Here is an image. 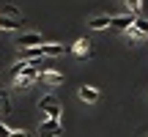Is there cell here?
Here are the masks:
<instances>
[{
    "mask_svg": "<svg viewBox=\"0 0 148 137\" xmlns=\"http://www.w3.org/2000/svg\"><path fill=\"white\" fill-rule=\"evenodd\" d=\"M11 134V126H5L3 121H0V137H8Z\"/></svg>",
    "mask_w": 148,
    "mask_h": 137,
    "instance_id": "obj_14",
    "label": "cell"
},
{
    "mask_svg": "<svg viewBox=\"0 0 148 137\" xmlns=\"http://www.w3.org/2000/svg\"><path fill=\"white\" fill-rule=\"evenodd\" d=\"M5 96H8V93H5V90H0V110H3V101H5Z\"/></svg>",
    "mask_w": 148,
    "mask_h": 137,
    "instance_id": "obj_16",
    "label": "cell"
},
{
    "mask_svg": "<svg viewBox=\"0 0 148 137\" xmlns=\"http://www.w3.org/2000/svg\"><path fill=\"white\" fill-rule=\"evenodd\" d=\"M145 137H148V134H145Z\"/></svg>",
    "mask_w": 148,
    "mask_h": 137,
    "instance_id": "obj_17",
    "label": "cell"
},
{
    "mask_svg": "<svg viewBox=\"0 0 148 137\" xmlns=\"http://www.w3.org/2000/svg\"><path fill=\"white\" fill-rule=\"evenodd\" d=\"M8 137H27V132H22V129H16V132H14V129H11Z\"/></svg>",
    "mask_w": 148,
    "mask_h": 137,
    "instance_id": "obj_15",
    "label": "cell"
},
{
    "mask_svg": "<svg viewBox=\"0 0 148 137\" xmlns=\"http://www.w3.org/2000/svg\"><path fill=\"white\" fill-rule=\"evenodd\" d=\"M123 3H126L129 14H134V16H137V14H140V8H143V0H123Z\"/></svg>",
    "mask_w": 148,
    "mask_h": 137,
    "instance_id": "obj_11",
    "label": "cell"
},
{
    "mask_svg": "<svg viewBox=\"0 0 148 137\" xmlns=\"http://www.w3.org/2000/svg\"><path fill=\"white\" fill-rule=\"evenodd\" d=\"M132 22H134V14H115V16H110V27L123 30V33L132 27Z\"/></svg>",
    "mask_w": 148,
    "mask_h": 137,
    "instance_id": "obj_5",
    "label": "cell"
},
{
    "mask_svg": "<svg viewBox=\"0 0 148 137\" xmlns=\"http://www.w3.org/2000/svg\"><path fill=\"white\" fill-rule=\"evenodd\" d=\"M38 79H41L44 85H63V74L55 71V68H44V71H38Z\"/></svg>",
    "mask_w": 148,
    "mask_h": 137,
    "instance_id": "obj_6",
    "label": "cell"
},
{
    "mask_svg": "<svg viewBox=\"0 0 148 137\" xmlns=\"http://www.w3.org/2000/svg\"><path fill=\"white\" fill-rule=\"evenodd\" d=\"M25 68H27V60H16V66L11 68V79H14V77H19V74L25 71Z\"/></svg>",
    "mask_w": 148,
    "mask_h": 137,
    "instance_id": "obj_12",
    "label": "cell"
},
{
    "mask_svg": "<svg viewBox=\"0 0 148 137\" xmlns=\"http://www.w3.org/2000/svg\"><path fill=\"white\" fill-rule=\"evenodd\" d=\"M88 27H90V30H107V27H110V16H107V14L93 16V19H88Z\"/></svg>",
    "mask_w": 148,
    "mask_h": 137,
    "instance_id": "obj_9",
    "label": "cell"
},
{
    "mask_svg": "<svg viewBox=\"0 0 148 137\" xmlns=\"http://www.w3.org/2000/svg\"><path fill=\"white\" fill-rule=\"evenodd\" d=\"M69 52H74L77 58H90L93 47H90V41H88V38H77V41H74V47L69 49Z\"/></svg>",
    "mask_w": 148,
    "mask_h": 137,
    "instance_id": "obj_7",
    "label": "cell"
},
{
    "mask_svg": "<svg viewBox=\"0 0 148 137\" xmlns=\"http://www.w3.org/2000/svg\"><path fill=\"white\" fill-rule=\"evenodd\" d=\"M16 44H19V49H25V47H36V44H44V38H41V33H33V30H30V33H22Z\"/></svg>",
    "mask_w": 148,
    "mask_h": 137,
    "instance_id": "obj_8",
    "label": "cell"
},
{
    "mask_svg": "<svg viewBox=\"0 0 148 137\" xmlns=\"http://www.w3.org/2000/svg\"><path fill=\"white\" fill-rule=\"evenodd\" d=\"M129 38H137V41H140V38H145L148 36V19H145V16H134V22H132V27H129Z\"/></svg>",
    "mask_w": 148,
    "mask_h": 137,
    "instance_id": "obj_3",
    "label": "cell"
},
{
    "mask_svg": "<svg viewBox=\"0 0 148 137\" xmlns=\"http://www.w3.org/2000/svg\"><path fill=\"white\" fill-rule=\"evenodd\" d=\"M77 96H79V101H85V104H96V101L101 99L99 88H93V85H82V88L77 90Z\"/></svg>",
    "mask_w": 148,
    "mask_h": 137,
    "instance_id": "obj_4",
    "label": "cell"
},
{
    "mask_svg": "<svg viewBox=\"0 0 148 137\" xmlns=\"http://www.w3.org/2000/svg\"><path fill=\"white\" fill-rule=\"evenodd\" d=\"M3 16H11V19H22L19 8H14V5H5V14H3Z\"/></svg>",
    "mask_w": 148,
    "mask_h": 137,
    "instance_id": "obj_13",
    "label": "cell"
},
{
    "mask_svg": "<svg viewBox=\"0 0 148 137\" xmlns=\"http://www.w3.org/2000/svg\"><path fill=\"white\" fill-rule=\"evenodd\" d=\"M22 19H11V16H0V30H19Z\"/></svg>",
    "mask_w": 148,
    "mask_h": 137,
    "instance_id": "obj_10",
    "label": "cell"
},
{
    "mask_svg": "<svg viewBox=\"0 0 148 137\" xmlns=\"http://www.w3.org/2000/svg\"><path fill=\"white\" fill-rule=\"evenodd\" d=\"M63 134V121L60 118H44L38 123V137H60Z\"/></svg>",
    "mask_w": 148,
    "mask_h": 137,
    "instance_id": "obj_2",
    "label": "cell"
},
{
    "mask_svg": "<svg viewBox=\"0 0 148 137\" xmlns=\"http://www.w3.org/2000/svg\"><path fill=\"white\" fill-rule=\"evenodd\" d=\"M38 110H41L47 118H60V115H63V110H60L55 93H44L41 99H38Z\"/></svg>",
    "mask_w": 148,
    "mask_h": 137,
    "instance_id": "obj_1",
    "label": "cell"
}]
</instances>
